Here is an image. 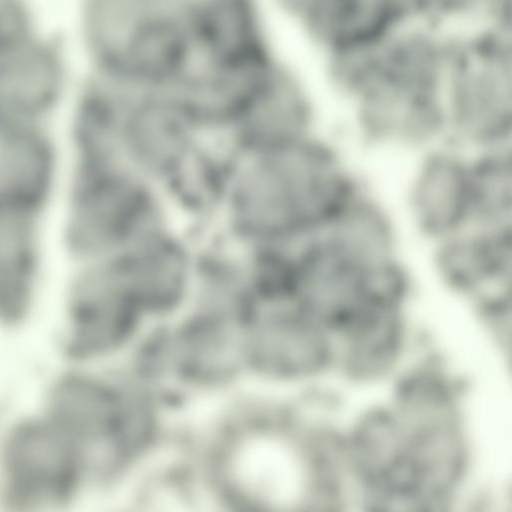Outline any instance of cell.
<instances>
[{
    "mask_svg": "<svg viewBox=\"0 0 512 512\" xmlns=\"http://www.w3.org/2000/svg\"><path fill=\"white\" fill-rule=\"evenodd\" d=\"M57 253L51 219L0 212V321L15 323L31 307Z\"/></svg>",
    "mask_w": 512,
    "mask_h": 512,
    "instance_id": "obj_10",
    "label": "cell"
},
{
    "mask_svg": "<svg viewBox=\"0 0 512 512\" xmlns=\"http://www.w3.org/2000/svg\"><path fill=\"white\" fill-rule=\"evenodd\" d=\"M374 187L325 131L299 143L238 158L212 231L234 245H292L322 231Z\"/></svg>",
    "mask_w": 512,
    "mask_h": 512,
    "instance_id": "obj_1",
    "label": "cell"
},
{
    "mask_svg": "<svg viewBox=\"0 0 512 512\" xmlns=\"http://www.w3.org/2000/svg\"><path fill=\"white\" fill-rule=\"evenodd\" d=\"M473 153V226L512 225V147Z\"/></svg>",
    "mask_w": 512,
    "mask_h": 512,
    "instance_id": "obj_12",
    "label": "cell"
},
{
    "mask_svg": "<svg viewBox=\"0 0 512 512\" xmlns=\"http://www.w3.org/2000/svg\"><path fill=\"white\" fill-rule=\"evenodd\" d=\"M2 464L7 501L23 508L62 503L85 477L75 446L50 416L15 427Z\"/></svg>",
    "mask_w": 512,
    "mask_h": 512,
    "instance_id": "obj_6",
    "label": "cell"
},
{
    "mask_svg": "<svg viewBox=\"0 0 512 512\" xmlns=\"http://www.w3.org/2000/svg\"><path fill=\"white\" fill-rule=\"evenodd\" d=\"M327 130L307 89L276 69L212 139L236 157L245 158L299 143Z\"/></svg>",
    "mask_w": 512,
    "mask_h": 512,
    "instance_id": "obj_7",
    "label": "cell"
},
{
    "mask_svg": "<svg viewBox=\"0 0 512 512\" xmlns=\"http://www.w3.org/2000/svg\"><path fill=\"white\" fill-rule=\"evenodd\" d=\"M62 175L57 130L0 115V211L48 214Z\"/></svg>",
    "mask_w": 512,
    "mask_h": 512,
    "instance_id": "obj_9",
    "label": "cell"
},
{
    "mask_svg": "<svg viewBox=\"0 0 512 512\" xmlns=\"http://www.w3.org/2000/svg\"><path fill=\"white\" fill-rule=\"evenodd\" d=\"M397 214L426 249L474 225L473 153L444 139L408 158Z\"/></svg>",
    "mask_w": 512,
    "mask_h": 512,
    "instance_id": "obj_4",
    "label": "cell"
},
{
    "mask_svg": "<svg viewBox=\"0 0 512 512\" xmlns=\"http://www.w3.org/2000/svg\"><path fill=\"white\" fill-rule=\"evenodd\" d=\"M112 82L121 98L118 158L163 190L207 136L178 94Z\"/></svg>",
    "mask_w": 512,
    "mask_h": 512,
    "instance_id": "obj_5",
    "label": "cell"
},
{
    "mask_svg": "<svg viewBox=\"0 0 512 512\" xmlns=\"http://www.w3.org/2000/svg\"><path fill=\"white\" fill-rule=\"evenodd\" d=\"M238 157L205 138L180 172L163 188L177 223L193 235L214 229Z\"/></svg>",
    "mask_w": 512,
    "mask_h": 512,
    "instance_id": "obj_11",
    "label": "cell"
},
{
    "mask_svg": "<svg viewBox=\"0 0 512 512\" xmlns=\"http://www.w3.org/2000/svg\"><path fill=\"white\" fill-rule=\"evenodd\" d=\"M48 415L75 445L87 476L116 472L144 437L145 418L119 388L83 376H67L51 394Z\"/></svg>",
    "mask_w": 512,
    "mask_h": 512,
    "instance_id": "obj_3",
    "label": "cell"
},
{
    "mask_svg": "<svg viewBox=\"0 0 512 512\" xmlns=\"http://www.w3.org/2000/svg\"><path fill=\"white\" fill-rule=\"evenodd\" d=\"M175 226L162 188L123 162L63 156L52 229L64 264L106 257Z\"/></svg>",
    "mask_w": 512,
    "mask_h": 512,
    "instance_id": "obj_2",
    "label": "cell"
},
{
    "mask_svg": "<svg viewBox=\"0 0 512 512\" xmlns=\"http://www.w3.org/2000/svg\"><path fill=\"white\" fill-rule=\"evenodd\" d=\"M427 250L432 273L446 287L485 308L509 305L512 225L471 226Z\"/></svg>",
    "mask_w": 512,
    "mask_h": 512,
    "instance_id": "obj_8",
    "label": "cell"
}]
</instances>
